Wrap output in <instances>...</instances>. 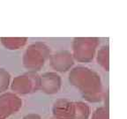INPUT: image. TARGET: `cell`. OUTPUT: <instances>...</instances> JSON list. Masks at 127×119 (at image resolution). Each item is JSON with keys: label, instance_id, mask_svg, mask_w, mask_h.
I'll list each match as a JSON object with an SVG mask.
<instances>
[{"label": "cell", "instance_id": "1", "mask_svg": "<svg viewBox=\"0 0 127 119\" xmlns=\"http://www.w3.org/2000/svg\"><path fill=\"white\" fill-rule=\"evenodd\" d=\"M68 79L71 85L79 91L85 101L92 103L102 101L105 91L102 79L95 71L89 67L79 65L70 70Z\"/></svg>", "mask_w": 127, "mask_h": 119}, {"label": "cell", "instance_id": "2", "mask_svg": "<svg viewBox=\"0 0 127 119\" xmlns=\"http://www.w3.org/2000/svg\"><path fill=\"white\" fill-rule=\"evenodd\" d=\"M50 53V48L44 42H36L30 44L24 52L22 57L24 67L28 71L38 72L49 58Z\"/></svg>", "mask_w": 127, "mask_h": 119}, {"label": "cell", "instance_id": "3", "mask_svg": "<svg viewBox=\"0 0 127 119\" xmlns=\"http://www.w3.org/2000/svg\"><path fill=\"white\" fill-rule=\"evenodd\" d=\"M100 42V39L97 37H75L72 45V55L74 61L79 63L93 61Z\"/></svg>", "mask_w": 127, "mask_h": 119}, {"label": "cell", "instance_id": "4", "mask_svg": "<svg viewBox=\"0 0 127 119\" xmlns=\"http://www.w3.org/2000/svg\"><path fill=\"white\" fill-rule=\"evenodd\" d=\"M40 75L35 71L27 72L14 77L10 84L13 93L18 95H27L39 91Z\"/></svg>", "mask_w": 127, "mask_h": 119}, {"label": "cell", "instance_id": "5", "mask_svg": "<svg viewBox=\"0 0 127 119\" xmlns=\"http://www.w3.org/2000/svg\"><path fill=\"white\" fill-rule=\"evenodd\" d=\"M23 106L19 95L13 92L0 94V119H6L17 113Z\"/></svg>", "mask_w": 127, "mask_h": 119}, {"label": "cell", "instance_id": "6", "mask_svg": "<svg viewBox=\"0 0 127 119\" xmlns=\"http://www.w3.org/2000/svg\"><path fill=\"white\" fill-rule=\"evenodd\" d=\"M49 65L56 72H66L74 65V59L69 50H59L49 56Z\"/></svg>", "mask_w": 127, "mask_h": 119}, {"label": "cell", "instance_id": "7", "mask_svg": "<svg viewBox=\"0 0 127 119\" xmlns=\"http://www.w3.org/2000/svg\"><path fill=\"white\" fill-rule=\"evenodd\" d=\"M62 78L56 71H47L40 75L39 91L46 94H57L61 89Z\"/></svg>", "mask_w": 127, "mask_h": 119}, {"label": "cell", "instance_id": "8", "mask_svg": "<svg viewBox=\"0 0 127 119\" xmlns=\"http://www.w3.org/2000/svg\"><path fill=\"white\" fill-rule=\"evenodd\" d=\"M52 115L55 119H73L74 102L68 99H57L52 105Z\"/></svg>", "mask_w": 127, "mask_h": 119}, {"label": "cell", "instance_id": "9", "mask_svg": "<svg viewBox=\"0 0 127 119\" xmlns=\"http://www.w3.org/2000/svg\"><path fill=\"white\" fill-rule=\"evenodd\" d=\"M28 42L27 37H2L1 43L9 50H17L24 47Z\"/></svg>", "mask_w": 127, "mask_h": 119}, {"label": "cell", "instance_id": "10", "mask_svg": "<svg viewBox=\"0 0 127 119\" xmlns=\"http://www.w3.org/2000/svg\"><path fill=\"white\" fill-rule=\"evenodd\" d=\"M96 61L98 65L106 71H110V48L108 45H103L98 50Z\"/></svg>", "mask_w": 127, "mask_h": 119}, {"label": "cell", "instance_id": "11", "mask_svg": "<svg viewBox=\"0 0 127 119\" xmlns=\"http://www.w3.org/2000/svg\"><path fill=\"white\" fill-rule=\"evenodd\" d=\"M91 116V109L89 105L83 102H74L73 119H89Z\"/></svg>", "mask_w": 127, "mask_h": 119}, {"label": "cell", "instance_id": "12", "mask_svg": "<svg viewBox=\"0 0 127 119\" xmlns=\"http://www.w3.org/2000/svg\"><path fill=\"white\" fill-rule=\"evenodd\" d=\"M11 84V74L4 68H0V94L6 92Z\"/></svg>", "mask_w": 127, "mask_h": 119}, {"label": "cell", "instance_id": "13", "mask_svg": "<svg viewBox=\"0 0 127 119\" xmlns=\"http://www.w3.org/2000/svg\"><path fill=\"white\" fill-rule=\"evenodd\" d=\"M90 117H91L90 119H110L109 109H106L104 106L99 107L92 113Z\"/></svg>", "mask_w": 127, "mask_h": 119}, {"label": "cell", "instance_id": "14", "mask_svg": "<svg viewBox=\"0 0 127 119\" xmlns=\"http://www.w3.org/2000/svg\"><path fill=\"white\" fill-rule=\"evenodd\" d=\"M22 119H42L40 115L35 114V113H30L28 115H26Z\"/></svg>", "mask_w": 127, "mask_h": 119}, {"label": "cell", "instance_id": "15", "mask_svg": "<svg viewBox=\"0 0 127 119\" xmlns=\"http://www.w3.org/2000/svg\"><path fill=\"white\" fill-rule=\"evenodd\" d=\"M52 119H55V118H52Z\"/></svg>", "mask_w": 127, "mask_h": 119}]
</instances>
